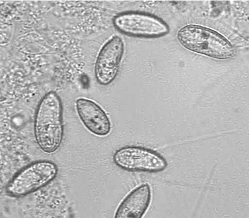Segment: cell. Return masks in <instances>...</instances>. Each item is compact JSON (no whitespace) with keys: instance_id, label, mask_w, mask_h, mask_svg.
I'll return each instance as SVG.
<instances>
[{"instance_id":"6","label":"cell","mask_w":249,"mask_h":218,"mask_svg":"<svg viewBox=\"0 0 249 218\" xmlns=\"http://www.w3.org/2000/svg\"><path fill=\"white\" fill-rule=\"evenodd\" d=\"M124 50V41L115 36L107 42L101 49L95 64V76L98 84L107 86L117 77Z\"/></svg>"},{"instance_id":"4","label":"cell","mask_w":249,"mask_h":218,"mask_svg":"<svg viewBox=\"0 0 249 218\" xmlns=\"http://www.w3.org/2000/svg\"><path fill=\"white\" fill-rule=\"evenodd\" d=\"M112 23L118 31L133 37H160L169 32L168 25L158 17L136 12L118 14L114 17Z\"/></svg>"},{"instance_id":"1","label":"cell","mask_w":249,"mask_h":218,"mask_svg":"<svg viewBox=\"0 0 249 218\" xmlns=\"http://www.w3.org/2000/svg\"><path fill=\"white\" fill-rule=\"evenodd\" d=\"M34 134L40 149L47 154L60 148L64 135L63 105L55 92L47 93L40 100L36 112Z\"/></svg>"},{"instance_id":"7","label":"cell","mask_w":249,"mask_h":218,"mask_svg":"<svg viewBox=\"0 0 249 218\" xmlns=\"http://www.w3.org/2000/svg\"><path fill=\"white\" fill-rule=\"evenodd\" d=\"M76 109L83 124L92 134L105 136L111 131L108 116L98 104L85 98L76 100Z\"/></svg>"},{"instance_id":"3","label":"cell","mask_w":249,"mask_h":218,"mask_svg":"<svg viewBox=\"0 0 249 218\" xmlns=\"http://www.w3.org/2000/svg\"><path fill=\"white\" fill-rule=\"evenodd\" d=\"M57 173L58 168L54 163L47 161L33 163L13 177L6 187V192L11 197H25L49 184Z\"/></svg>"},{"instance_id":"8","label":"cell","mask_w":249,"mask_h":218,"mask_svg":"<svg viewBox=\"0 0 249 218\" xmlns=\"http://www.w3.org/2000/svg\"><path fill=\"white\" fill-rule=\"evenodd\" d=\"M151 199L149 184H142L130 192L118 208L116 218H140L145 214Z\"/></svg>"},{"instance_id":"2","label":"cell","mask_w":249,"mask_h":218,"mask_svg":"<svg viewBox=\"0 0 249 218\" xmlns=\"http://www.w3.org/2000/svg\"><path fill=\"white\" fill-rule=\"evenodd\" d=\"M177 38L186 49L213 58L228 59L235 54L234 47L226 38L203 27H183L178 33Z\"/></svg>"},{"instance_id":"5","label":"cell","mask_w":249,"mask_h":218,"mask_svg":"<svg viewBox=\"0 0 249 218\" xmlns=\"http://www.w3.org/2000/svg\"><path fill=\"white\" fill-rule=\"evenodd\" d=\"M113 159L116 166L129 171L159 172L167 166L157 153L138 147H124L115 152Z\"/></svg>"}]
</instances>
